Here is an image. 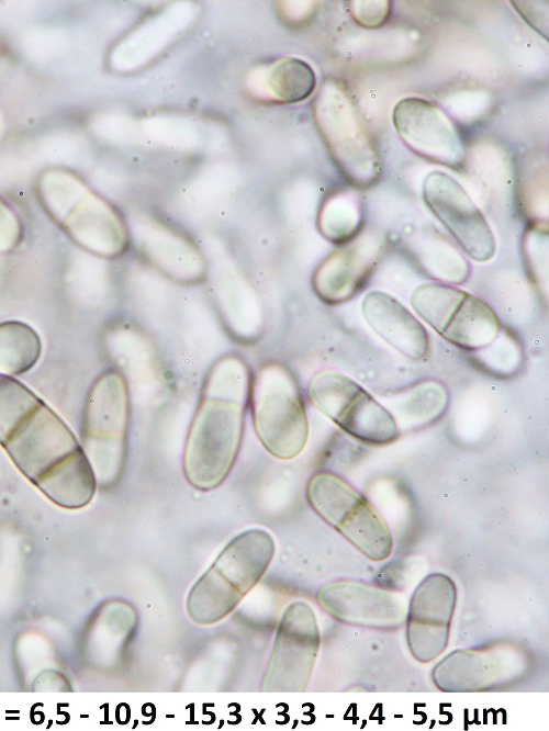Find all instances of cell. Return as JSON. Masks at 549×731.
Instances as JSON below:
<instances>
[{
  "label": "cell",
  "mask_w": 549,
  "mask_h": 731,
  "mask_svg": "<svg viewBox=\"0 0 549 731\" xmlns=\"http://www.w3.org/2000/svg\"><path fill=\"white\" fill-rule=\"evenodd\" d=\"M0 446L20 472L59 507L87 506L97 479L65 421L34 392L0 373Z\"/></svg>",
  "instance_id": "obj_1"
},
{
  "label": "cell",
  "mask_w": 549,
  "mask_h": 731,
  "mask_svg": "<svg viewBox=\"0 0 549 731\" xmlns=\"http://www.w3.org/2000/svg\"><path fill=\"white\" fill-rule=\"evenodd\" d=\"M251 376L237 356H225L210 369L190 425L183 474L191 486L210 491L229 474L240 448Z\"/></svg>",
  "instance_id": "obj_2"
},
{
  "label": "cell",
  "mask_w": 549,
  "mask_h": 731,
  "mask_svg": "<svg viewBox=\"0 0 549 731\" xmlns=\"http://www.w3.org/2000/svg\"><path fill=\"white\" fill-rule=\"evenodd\" d=\"M274 541L262 529L246 530L221 551L189 591L186 609L202 626L216 623L259 583L274 555Z\"/></svg>",
  "instance_id": "obj_3"
},
{
  "label": "cell",
  "mask_w": 549,
  "mask_h": 731,
  "mask_svg": "<svg viewBox=\"0 0 549 731\" xmlns=\"http://www.w3.org/2000/svg\"><path fill=\"white\" fill-rule=\"evenodd\" d=\"M38 200L47 215L78 246L112 259L126 246V234L115 211L69 170L52 168L36 183Z\"/></svg>",
  "instance_id": "obj_4"
},
{
  "label": "cell",
  "mask_w": 549,
  "mask_h": 731,
  "mask_svg": "<svg viewBox=\"0 0 549 731\" xmlns=\"http://www.w3.org/2000/svg\"><path fill=\"white\" fill-rule=\"evenodd\" d=\"M130 413L125 378L117 370L104 371L89 390L81 427V447L101 486L113 485L122 475Z\"/></svg>",
  "instance_id": "obj_5"
},
{
  "label": "cell",
  "mask_w": 549,
  "mask_h": 731,
  "mask_svg": "<svg viewBox=\"0 0 549 731\" xmlns=\"http://www.w3.org/2000/svg\"><path fill=\"white\" fill-rule=\"evenodd\" d=\"M254 429L266 450L290 460L304 449L309 423L293 373L276 362L260 367L250 383Z\"/></svg>",
  "instance_id": "obj_6"
},
{
  "label": "cell",
  "mask_w": 549,
  "mask_h": 731,
  "mask_svg": "<svg viewBox=\"0 0 549 731\" xmlns=\"http://www.w3.org/2000/svg\"><path fill=\"white\" fill-rule=\"evenodd\" d=\"M313 510L372 561H382L393 550L385 519L356 488L335 473L321 471L306 486Z\"/></svg>",
  "instance_id": "obj_7"
},
{
  "label": "cell",
  "mask_w": 549,
  "mask_h": 731,
  "mask_svg": "<svg viewBox=\"0 0 549 731\" xmlns=\"http://www.w3.org/2000/svg\"><path fill=\"white\" fill-rule=\"evenodd\" d=\"M411 304L442 338L463 350L489 348L501 330L500 319L488 303L449 284L418 285Z\"/></svg>",
  "instance_id": "obj_8"
},
{
  "label": "cell",
  "mask_w": 549,
  "mask_h": 731,
  "mask_svg": "<svg viewBox=\"0 0 549 731\" xmlns=\"http://www.w3.org/2000/svg\"><path fill=\"white\" fill-rule=\"evenodd\" d=\"M322 93V130L337 168L352 187H371L382 173L373 136L344 86L330 83Z\"/></svg>",
  "instance_id": "obj_9"
},
{
  "label": "cell",
  "mask_w": 549,
  "mask_h": 731,
  "mask_svg": "<svg viewBox=\"0 0 549 731\" xmlns=\"http://www.w3.org/2000/svg\"><path fill=\"white\" fill-rule=\"evenodd\" d=\"M314 406L359 441L382 446L399 437L391 413L349 376L334 371L315 373L309 384Z\"/></svg>",
  "instance_id": "obj_10"
},
{
  "label": "cell",
  "mask_w": 549,
  "mask_h": 731,
  "mask_svg": "<svg viewBox=\"0 0 549 731\" xmlns=\"http://www.w3.org/2000/svg\"><path fill=\"white\" fill-rule=\"evenodd\" d=\"M316 616L304 601L283 611L261 679V691H303L311 679L318 649Z\"/></svg>",
  "instance_id": "obj_11"
},
{
  "label": "cell",
  "mask_w": 549,
  "mask_h": 731,
  "mask_svg": "<svg viewBox=\"0 0 549 731\" xmlns=\"http://www.w3.org/2000/svg\"><path fill=\"white\" fill-rule=\"evenodd\" d=\"M528 666L524 648L496 641L451 652L434 667L432 679L444 691L494 690L517 681Z\"/></svg>",
  "instance_id": "obj_12"
},
{
  "label": "cell",
  "mask_w": 549,
  "mask_h": 731,
  "mask_svg": "<svg viewBox=\"0 0 549 731\" xmlns=\"http://www.w3.org/2000/svg\"><path fill=\"white\" fill-rule=\"evenodd\" d=\"M393 124L402 142L424 159L460 169L468 144L457 123L437 104L417 97L400 100Z\"/></svg>",
  "instance_id": "obj_13"
},
{
  "label": "cell",
  "mask_w": 549,
  "mask_h": 731,
  "mask_svg": "<svg viewBox=\"0 0 549 731\" xmlns=\"http://www.w3.org/2000/svg\"><path fill=\"white\" fill-rule=\"evenodd\" d=\"M423 199L462 250L478 262L495 254V238L484 215L451 176L433 171L423 182Z\"/></svg>",
  "instance_id": "obj_14"
},
{
  "label": "cell",
  "mask_w": 549,
  "mask_h": 731,
  "mask_svg": "<svg viewBox=\"0 0 549 731\" xmlns=\"http://www.w3.org/2000/svg\"><path fill=\"white\" fill-rule=\"evenodd\" d=\"M456 604L457 587L446 574H429L417 585L405 618L406 643L415 660L428 663L446 650Z\"/></svg>",
  "instance_id": "obj_15"
},
{
  "label": "cell",
  "mask_w": 549,
  "mask_h": 731,
  "mask_svg": "<svg viewBox=\"0 0 549 731\" xmlns=\"http://www.w3.org/2000/svg\"><path fill=\"white\" fill-rule=\"evenodd\" d=\"M320 607L336 620L371 629L393 630L405 622L407 606L397 594L356 581L324 584L315 594Z\"/></svg>",
  "instance_id": "obj_16"
},
{
  "label": "cell",
  "mask_w": 549,
  "mask_h": 731,
  "mask_svg": "<svg viewBox=\"0 0 549 731\" xmlns=\"http://www.w3.org/2000/svg\"><path fill=\"white\" fill-rule=\"evenodd\" d=\"M383 255L382 241L356 235L316 268L312 278L314 292L327 304L348 301L366 285Z\"/></svg>",
  "instance_id": "obj_17"
},
{
  "label": "cell",
  "mask_w": 549,
  "mask_h": 731,
  "mask_svg": "<svg viewBox=\"0 0 549 731\" xmlns=\"http://www.w3.org/2000/svg\"><path fill=\"white\" fill-rule=\"evenodd\" d=\"M368 325L390 346L412 360L424 359L429 337L424 326L396 299L382 291H371L362 300Z\"/></svg>",
  "instance_id": "obj_18"
},
{
  "label": "cell",
  "mask_w": 549,
  "mask_h": 731,
  "mask_svg": "<svg viewBox=\"0 0 549 731\" xmlns=\"http://www.w3.org/2000/svg\"><path fill=\"white\" fill-rule=\"evenodd\" d=\"M42 342L37 333L21 320L0 323V373L20 375L38 361Z\"/></svg>",
  "instance_id": "obj_19"
},
{
  "label": "cell",
  "mask_w": 549,
  "mask_h": 731,
  "mask_svg": "<svg viewBox=\"0 0 549 731\" xmlns=\"http://www.w3.org/2000/svg\"><path fill=\"white\" fill-rule=\"evenodd\" d=\"M362 218L363 211L358 194L352 191H338L324 203L318 226L328 240L345 244L358 235Z\"/></svg>",
  "instance_id": "obj_20"
},
{
  "label": "cell",
  "mask_w": 549,
  "mask_h": 731,
  "mask_svg": "<svg viewBox=\"0 0 549 731\" xmlns=\"http://www.w3.org/2000/svg\"><path fill=\"white\" fill-rule=\"evenodd\" d=\"M23 238V226L15 212L0 198V254L12 252Z\"/></svg>",
  "instance_id": "obj_21"
},
{
  "label": "cell",
  "mask_w": 549,
  "mask_h": 731,
  "mask_svg": "<svg viewBox=\"0 0 549 731\" xmlns=\"http://www.w3.org/2000/svg\"><path fill=\"white\" fill-rule=\"evenodd\" d=\"M350 15L362 26L377 27L382 25L390 15L389 1H351Z\"/></svg>",
  "instance_id": "obj_22"
},
{
  "label": "cell",
  "mask_w": 549,
  "mask_h": 731,
  "mask_svg": "<svg viewBox=\"0 0 549 731\" xmlns=\"http://www.w3.org/2000/svg\"><path fill=\"white\" fill-rule=\"evenodd\" d=\"M513 4L520 15L537 32L547 37L548 32V2L546 1H514Z\"/></svg>",
  "instance_id": "obj_23"
}]
</instances>
